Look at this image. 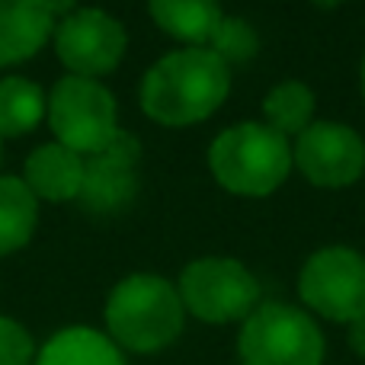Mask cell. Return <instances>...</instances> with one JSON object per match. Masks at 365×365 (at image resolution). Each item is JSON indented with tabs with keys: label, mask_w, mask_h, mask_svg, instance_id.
<instances>
[{
	"label": "cell",
	"mask_w": 365,
	"mask_h": 365,
	"mask_svg": "<svg viewBox=\"0 0 365 365\" xmlns=\"http://www.w3.org/2000/svg\"><path fill=\"white\" fill-rule=\"evenodd\" d=\"M48 122L58 145L74 154H100L119 132L115 125V100L103 83L90 77H61L48 96Z\"/></svg>",
	"instance_id": "obj_6"
},
{
	"label": "cell",
	"mask_w": 365,
	"mask_h": 365,
	"mask_svg": "<svg viewBox=\"0 0 365 365\" xmlns=\"http://www.w3.org/2000/svg\"><path fill=\"white\" fill-rule=\"evenodd\" d=\"M36 365H125V359L100 330L68 327L45 343Z\"/></svg>",
	"instance_id": "obj_14"
},
{
	"label": "cell",
	"mask_w": 365,
	"mask_h": 365,
	"mask_svg": "<svg viewBox=\"0 0 365 365\" xmlns=\"http://www.w3.org/2000/svg\"><path fill=\"white\" fill-rule=\"evenodd\" d=\"M186 308L177 285L154 272L125 276L106 298L109 340L132 353H158L182 334Z\"/></svg>",
	"instance_id": "obj_2"
},
{
	"label": "cell",
	"mask_w": 365,
	"mask_h": 365,
	"mask_svg": "<svg viewBox=\"0 0 365 365\" xmlns=\"http://www.w3.org/2000/svg\"><path fill=\"white\" fill-rule=\"evenodd\" d=\"M148 10L167 36L186 45H208L225 19L218 0H148Z\"/></svg>",
	"instance_id": "obj_13"
},
{
	"label": "cell",
	"mask_w": 365,
	"mask_h": 365,
	"mask_svg": "<svg viewBox=\"0 0 365 365\" xmlns=\"http://www.w3.org/2000/svg\"><path fill=\"white\" fill-rule=\"evenodd\" d=\"M55 29L48 0H0V68L32 58Z\"/></svg>",
	"instance_id": "obj_11"
},
{
	"label": "cell",
	"mask_w": 365,
	"mask_h": 365,
	"mask_svg": "<svg viewBox=\"0 0 365 365\" xmlns=\"http://www.w3.org/2000/svg\"><path fill=\"white\" fill-rule=\"evenodd\" d=\"M314 6H321V10H336L340 4H346V0H311Z\"/></svg>",
	"instance_id": "obj_22"
},
{
	"label": "cell",
	"mask_w": 365,
	"mask_h": 365,
	"mask_svg": "<svg viewBox=\"0 0 365 365\" xmlns=\"http://www.w3.org/2000/svg\"><path fill=\"white\" fill-rule=\"evenodd\" d=\"M48 10H51V16H71L74 13V0H48Z\"/></svg>",
	"instance_id": "obj_21"
},
{
	"label": "cell",
	"mask_w": 365,
	"mask_h": 365,
	"mask_svg": "<svg viewBox=\"0 0 365 365\" xmlns=\"http://www.w3.org/2000/svg\"><path fill=\"white\" fill-rule=\"evenodd\" d=\"M298 295L327 321H359L365 314V257L353 247H324L311 253L298 276Z\"/></svg>",
	"instance_id": "obj_7"
},
{
	"label": "cell",
	"mask_w": 365,
	"mask_h": 365,
	"mask_svg": "<svg viewBox=\"0 0 365 365\" xmlns=\"http://www.w3.org/2000/svg\"><path fill=\"white\" fill-rule=\"evenodd\" d=\"M32 353V336L16 321L0 317V365H29Z\"/></svg>",
	"instance_id": "obj_19"
},
{
	"label": "cell",
	"mask_w": 365,
	"mask_h": 365,
	"mask_svg": "<svg viewBox=\"0 0 365 365\" xmlns=\"http://www.w3.org/2000/svg\"><path fill=\"white\" fill-rule=\"evenodd\" d=\"M23 182L36 199L68 202L81 195L83 182V158L64 145H42L26 158Z\"/></svg>",
	"instance_id": "obj_12"
},
{
	"label": "cell",
	"mask_w": 365,
	"mask_h": 365,
	"mask_svg": "<svg viewBox=\"0 0 365 365\" xmlns=\"http://www.w3.org/2000/svg\"><path fill=\"white\" fill-rule=\"evenodd\" d=\"M359 81H362V100H365V58H362V74H359Z\"/></svg>",
	"instance_id": "obj_23"
},
{
	"label": "cell",
	"mask_w": 365,
	"mask_h": 365,
	"mask_svg": "<svg viewBox=\"0 0 365 365\" xmlns=\"http://www.w3.org/2000/svg\"><path fill=\"white\" fill-rule=\"evenodd\" d=\"M231 93V68L205 45L164 55L141 81V109L158 125L186 128L205 122Z\"/></svg>",
	"instance_id": "obj_1"
},
{
	"label": "cell",
	"mask_w": 365,
	"mask_h": 365,
	"mask_svg": "<svg viewBox=\"0 0 365 365\" xmlns=\"http://www.w3.org/2000/svg\"><path fill=\"white\" fill-rule=\"evenodd\" d=\"M208 170L234 195L259 199L276 192L292 173L289 138L266 122H240L231 125L208 148Z\"/></svg>",
	"instance_id": "obj_3"
},
{
	"label": "cell",
	"mask_w": 365,
	"mask_h": 365,
	"mask_svg": "<svg viewBox=\"0 0 365 365\" xmlns=\"http://www.w3.org/2000/svg\"><path fill=\"white\" fill-rule=\"evenodd\" d=\"M180 302L205 324L247 321L259 304V282L240 259L202 257L180 272Z\"/></svg>",
	"instance_id": "obj_5"
},
{
	"label": "cell",
	"mask_w": 365,
	"mask_h": 365,
	"mask_svg": "<svg viewBox=\"0 0 365 365\" xmlns=\"http://www.w3.org/2000/svg\"><path fill=\"white\" fill-rule=\"evenodd\" d=\"M205 48H212L221 61L231 68L234 61H250L253 55L259 51V36L247 19L240 16H225L215 29V36L208 38Z\"/></svg>",
	"instance_id": "obj_18"
},
{
	"label": "cell",
	"mask_w": 365,
	"mask_h": 365,
	"mask_svg": "<svg viewBox=\"0 0 365 365\" xmlns=\"http://www.w3.org/2000/svg\"><path fill=\"white\" fill-rule=\"evenodd\" d=\"M266 125L279 135H302L314 122V93L302 81H282L266 93L263 100Z\"/></svg>",
	"instance_id": "obj_17"
},
{
	"label": "cell",
	"mask_w": 365,
	"mask_h": 365,
	"mask_svg": "<svg viewBox=\"0 0 365 365\" xmlns=\"http://www.w3.org/2000/svg\"><path fill=\"white\" fill-rule=\"evenodd\" d=\"M349 346H353L356 356H362L365 359V314L359 317V321L349 324Z\"/></svg>",
	"instance_id": "obj_20"
},
{
	"label": "cell",
	"mask_w": 365,
	"mask_h": 365,
	"mask_svg": "<svg viewBox=\"0 0 365 365\" xmlns=\"http://www.w3.org/2000/svg\"><path fill=\"white\" fill-rule=\"evenodd\" d=\"M45 93L38 83L26 81V77H4L0 81V135L6 138H19V135L32 132L42 122Z\"/></svg>",
	"instance_id": "obj_16"
},
{
	"label": "cell",
	"mask_w": 365,
	"mask_h": 365,
	"mask_svg": "<svg viewBox=\"0 0 365 365\" xmlns=\"http://www.w3.org/2000/svg\"><path fill=\"white\" fill-rule=\"evenodd\" d=\"M292 164L311 186L343 189L365 173V141L340 122H311L292 148Z\"/></svg>",
	"instance_id": "obj_9"
},
{
	"label": "cell",
	"mask_w": 365,
	"mask_h": 365,
	"mask_svg": "<svg viewBox=\"0 0 365 365\" xmlns=\"http://www.w3.org/2000/svg\"><path fill=\"white\" fill-rule=\"evenodd\" d=\"M141 158V141L132 132H115L113 141L100 154L83 160V182L77 199L90 212H115L128 205L138 189L135 164Z\"/></svg>",
	"instance_id": "obj_10"
},
{
	"label": "cell",
	"mask_w": 365,
	"mask_h": 365,
	"mask_svg": "<svg viewBox=\"0 0 365 365\" xmlns=\"http://www.w3.org/2000/svg\"><path fill=\"white\" fill-rule=\"evenodd\" d=\"M128 36L122 23L106 10L83 6L61 19L55 29V51L74 77H103L119 68Z\"/></svg>",
	"instance_id": "obj_8"
},
{
	"label": "cell",
	"mask_w": 365,
	"mask_h": 365,
	"mask_svg": "<svg viewBox=\"0 0 365 365\" xmlns=\"http://www.w3.org/2000/svg\"><path fill=\"white\" fill-rule=\"evenodd\" d=\"M240 365H321L324 334L314 317L282 302H259L237 336Z\"/></svg>",
	"instance_id": "obj_4"
},
{
	"label": "cell",
	"mask_w": 365,
	"mask_h": 365,
	"mask_svg": "<svg viewBox=\"0 0 365 365\" xmlns=\"http://www.w3.org/2000/svg\"><path fill=\"white\" fill-rule=\"evenodd\" d=\"M38 221V199L19 177H0V257L23 250Z\"/></svg>",
	"instance_id": "obj_15"
}]
</instances>
